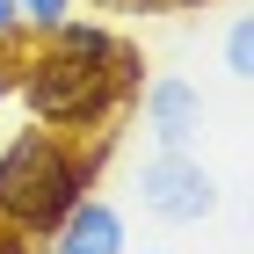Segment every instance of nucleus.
Listing matches in <instances>:
<instances>
[{
  "mask_svg": "<svg viewBox=\"0 0 254 254\" xmlns=\"http://www.w3.org/2000/svg\"><path fill=\"white\" fill-rule=\"evenodd\" d=\"M131 109L145 117V138H153L160 153H196V145H203V131H211V102H203V87H196V80H182V73L145 80Z\"/></svg>",
  "mask_w": 254,
  "mask_h": 254,
  "instance_id": "20e7f679",
  "label": "nucleus"
},
{
  "mask_svg": "<svg viewBox=\"0 0 254 254\" xmlns=\"http://www.w3.org/2000/svg\"><path fill=\"white\" fill-rule=\"evenodd\" d=\"M102 153H109V131L102 138H65V131H44V124H22L0 145V225L44 240L95 189Z\"/></svg>",
  "mask_w": 254,
  "mask_h": 254,
  "instance_id": "f03ea898",
  "label": "nucleus"
},
{
  "mask_svg": "<svg viewBox=\"0 0 254 254\" xmlns=\"http://www.w3.org/2000/svg\"><path fill=\"white\" fill-rule=\"evenodd\" d=\"M138 87H145V51L124 37L117 59H73L59 44H29L15 51V102L29 109V124L65 138H102L131 117Z\"/></svg>",
  "mask_w": 254,
  "mask_h": 254,
  "instance_id": "f257e3e1",
  "label": "nucleus"
},
{
  "mask_svg": "<svg viewBox=\"0 0 254 254\" xmlns=\"http://www.w3.org/2000/svg\"><path fill=\"white\" fill-rule=\"evenodd\" d=\"M44 254H131V225H124V211L109 196L87 189L73 211L44 233Z\"/></svg>",
  "mask_w": 254,
  "mask_h": 254,
  "instance_id": "39448f33",
  "label": "nucleus"
},
{
  "mask_svg": "<svg viewBox=\"0 0 254 254\" xmlns=\"http://www.w3.org/2000/svg\"><path fill=\"white\" fill-rule=\"evenodd\" d=\"M138 203L160 225H203L218 211V175L203 167V153H160L153 145L138 167Z\"/></svg>",
  "mask_w": 254,
  "mask_h": 254,
  "instance_id": "7ed1b4c3",
  "label": "nucleus"
},
{
  "mask_svg": "<svg viewBox=\"0 0 254 254\" xmlns=\"http://www.w3.org/2000/svg\"><path fill=\"white\" fill-rule=\"evenodd\" d=\"M225 73H233V87L254 80V22L247 15H233V29H225Z\"/></svg>",
  "mask_w": 254,
  "mask_h": 254,
  "instance_id": "0eeeda50",
  "label": "nucleus"
},
{
  "mask_svg": "<svg viewBox=\"0 0 254 254\" xmlns=\"http://www.w3.org/2000/svg\"><path fill=\"white\" fill-rule=\"evenodd\" d=\"M44 44H59V51H73V59H117L124 51V37L109 29V22H80V15H65L59 29H44Z\"/></svg>",
  "mask_w": 254,
  "mask_h": 254,
  "instance_id": "423d86ee",
  "label": "nucleus"
},
{
  "mask_svg": "<svg viewBox=\"0 0 254 254\" xmlns=\"http://www.w3.org/2000/svg\"><path fill=\"white\" fill-rule=\"evenodd\" d=\"M145 254H160V247H145Z\"/></svg>",
  "mask_w": 254,
  "mask_h": 254,
  "instance_id": "9b49d317",
  "label": "nucleus"
},
{
  "mask_svg": "<svg viewBox=\"0 0 254 254\" xmlns=\"http://www.w3.org/2000/svg\"><path fill=\"white\" fill-rule=\"evenodd\" d=\"M22 37H29V29H22L15 0H0V51H22Z\"/></svg>",
  "mask_w": 254,
  "mask_h": 254,
  "instance_id": "1a4fd4ad",
  "label": "nucleus"
},
{
  "mask_svg": "<svg viewBox=\"0 0 254 254\" xmlns=\"http://www.w3.org/2000/svg\"><path fill=\"white\" fill-rule=\"evenodd\" d=\"M15 15H22L29 37H44V29H59V22L73 15V0H15Z\"/></svg>",
  "mask_w": 254,
  "mask_h": 254,
  "instance_id": "6e6552de",
  "label": "nucleus"
},
{
  "mask_svg": "<svg viewBox=\"0 0 254 254\" xmlns=\"http://www.w3.org/2000/svg\"><path fill=\"white\" fill-rule=\"evenodd\" d=\"M0 254H44V240H29V233H7V225H0Z\"/></svg>",
  "mask_w": 254,
  "mask_h": 254,
  "instance_id": "9d476101",
  "label": "nucleus"
}]
</instances>
